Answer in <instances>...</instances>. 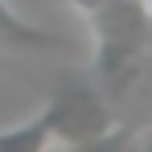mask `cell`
Wrapping results in <instances>:
<instances>
[{
	"label": "cell",
	"mask_w": 152,
	"mask_h": 152,
	"mask_svg": "<svg viewBox=\"0 0 152 152\" xmlns=\"http://www.w3.org/2000/svg\"><path fill=\"white\" fill-rule=\"evenodd\" d=\"M95 29V74L111 99H124L140 78L148 50V4L144 0H74Z\"/></svg>",
	"instance_id": "cell-1"
},
{
	"label": "cell",
	"mask_w": 152,
	"mask_h": 152,
	"mask_svg": "<svg viewBox=\"0 0 152 152\" xmlns=\"http://www.w3.org/2000/svg\"><path fill=\"white\" fill-rule=\"evenodd\" d=\"M0 41L21 45V50H66V37H58L50 29L25 21L21 12L8 8V0H0Z\"/></svg>",
	"instance_id": "cell-2"
},
{
	"label": "cell",
	"mask_w": 152,
	"mask_h": 152,
	"mask_svg": "<svg viewBox=\"0 0 152 152\" xmlns=\"http://www.w3.org/2000/svg\"><path fill=\"white\" fill-rule=\"evenodd\" d=\"M148 148H152V140H148Z\"/></svg>",
	"instance_id": "cell-3"
}]
</instances>
